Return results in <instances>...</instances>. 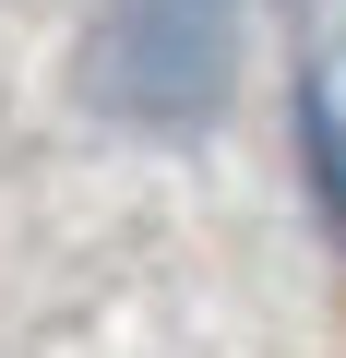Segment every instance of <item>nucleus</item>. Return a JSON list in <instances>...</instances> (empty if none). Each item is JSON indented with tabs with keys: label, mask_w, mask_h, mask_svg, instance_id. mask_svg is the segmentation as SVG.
I'll return each instance as SVG.
<instances>
[{
	"label": "nucleus",
	"mask_w": 346,
	"mask_h": 358,
	"mask_svg": "<svg viewBox=\"0 0 346 358\" xmlns=\"http://www.w3.org/2000/svg\"><path fill=\"white\" fill-rule=\"evenodd\" d=\"M251 0H108L84 24V108L120 131H203L239 96Z\"/></svg>",
	"instance_id": "obj_1"
}]
</instances>
